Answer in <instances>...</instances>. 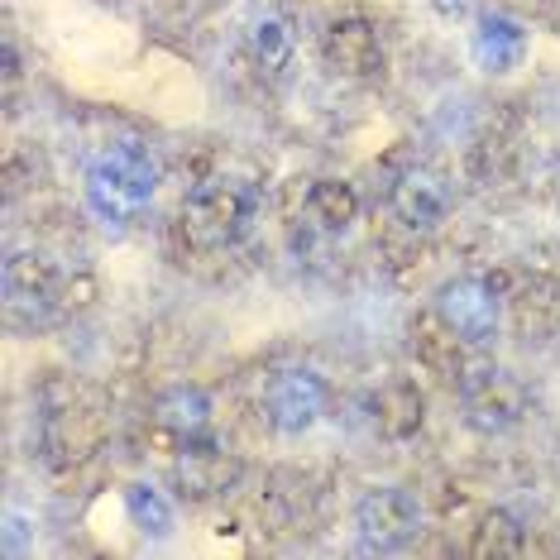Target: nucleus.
Segmentation results:
<instances>
[{"instance_id":"f257e3e1","label":"nucleus","mask_w":560,"mask_h":560,"mask_svg":"<svg viewBox=\"0 0 560 560\" xmlns=\"http://www.w3.org/2000/svg\"><path fill=\"white\" fill-rule=\"evenodd\" d=\"M159 192V163L139 144H106L86 173V197L106 221H130Z\"/></svg>"},{"instance_id":"f03ea898","label":"nucleus","mask_w":560,"mask_h":560,"mask_svg":"<svg viewBox=\"0 0 560 560\" xmlns=\"http://www.w3.org/2000/svg\"><path fill=\"white\" fill-rule=\"evenodd\" d=\"M249 221H254V192L245 183H231V177H211V183L192 187V197L183 207V235L197 249L235 245L249 231Z\"/></svg>"},{"instance_id":"7ed1b4c3","label":"nucleus","mask_w":560,"mask_h":560,"mask_svg":"<svg viewBox=\"0 0 560 560\" xmlns=\"http://www.w3.org/2000/svg\"><path fill=\"white\" fill-rule=\"evenodd\" d=\"M436 312H441V326H451L460 340L479 346V340H489L499 330V292L483 278H455V283L441 288Z\"/></svg>"},{"instance_id":"20e7f679","label":"nucleus","mask_w":560,"mask_h":560,"mask_svg":"<svg viewBox=\"0 0 560 560\" xmlns=\"http://www.w3.org/2000/svg\"><path fill=\"white\" fill-rule=\"evenodd\" d=\"M322 412H326V384L312 369H283L269 384V422L288 431V436L307 431Z\"/></svg>"},{"instance_id":"39448f33","label":"nucleus","mask_w":560,"mask_h":560,"mask_svg":"<svg viewBox=\"0 0 560 560\" xmlns=\"http://www.w3.org/2000/svg\"><path fill=\"white\" fill-rule=\"evenodd\" d=\"M360 537L374 551H393L417 532V499L407 489H374L360 503Z\"/></svg>"},{"instance_id":"423d86ee","label":"nucleus","mask_w":560,"mask_h":560,"mask_svg":"<svg viewBox=\"0 0 560 560\" xmlns=\"http://www.w3.org/2000/svg\"><path fill=\"white\" fill-rule=\"evenodd\" d=\"M393 211H398V221L412 225V231H431V225H441L445 211H451V187L431 168H407L398 183H393Z\"/></svg>"},{"instance_id":"0eeeda50","label":"nucleus","mask_w":560,"mask_h":560,"mask_svg":"<svg viewBox=\"0 0 560 560\" xmlns=\"http://www.w3.org/2000/svg\"><path fill=\"white\" fill-rule=\"evenodd\" d=\"M326 62L340 78H374L384 68V44L369 20H336L326 30Z\"/></svg>"},{"instance_id":"6e6552de","label":"nucleus","mask_w":560,"mask_h":560,"mask_svg":"<svg viewBox=\"0 0 560 560\" xmlns=\"http://www.w3.org/2000/svg\"><path fill=\"white\" fill-rule=\"evenodd\" d=\"M235 475H240V465L221 445H211L201 436L183 441V451H177V489H183L187 499H211V493H221Z\"/></svg>"},{"instance_id":"1a4fd4ad","label":"nucleus","mask_w":560,"mask_h":560,"mask_svg":"<svg viewBox=\"0 0 560 560\" xmlns=\"http://www.w3.org/2000/svg\"><path fill=\"white\" fill-rule=\"evenodd\" d=\"M517 417H522V388L508 374L493 369V374L469 384V422L479 431H503V427H513Z\"/></svg>"},{"instance_id":"9d476101","label":"nucleus","mask_w":560,"mask_h":560,"mask_svg":"<svg viewBox=\"0 0 560 560\" xmlns=\"http://www.w3.org/2000/svg\"><path fill=\"white\" fill-rule=\"evenodd\" d=\"M522 48H527V34L508 15H483L475 39H469V54H475L483 72H513L522 62Z\"/></svg>"},{"instance_id":"9b49d317","label":"nucleus","mask_w":560,"mask_h":560,"mask_svg":"<svg viewBox=\"0 0 560 560\" xmlns=\"http://www.w3.org/2000/svg\"><path fill=\"white\" fill-rule=\"evenodd\" d=\"M154 422H159V431H168V436H177V441L201 436L207 422H211L207 393L201 388H168L159 398V407H154Z\"/></svg>"},{"instance_id":"f8f14e48","label":"nucleus","mask_w":560,"mask_h":560,"mask_svg":"<svg viewBox=\"0 0 560 560\" xmlns=\"http://www.w3.org/2000/svg\"><path fill=\"white\" fill-rule=\"evenodd\" d=\"M307 211H312V221L322 225V231H346V225L360 215V197H354V187L350 183H336V177H322V183H312V192H307Z\"/></svg>"},{"instance_id":"ddd939ff","label":"nucleus","mask_w":560,"mask_h":560,"mask_svg":"<svg viewBox=\"0 0 560 560\" xmlns=\"http://www.w3.org/2000/svg\"><path fill=\"white\" fill-rule=\"evenodd\" d=\"M417 427H422V393L412 384L384 388V398H378V431L393 441H402V436H412Z\"/></svg>"},{"instance_id":"4468645a","label":"nucleus","mask_w":560,"mask_h":560,"mask_svg":"<svg viewBox=\"0 0 560 560\" xmlns=\"http://www.w3.org/2000/svg\"><path fill=\"white\" fill-rule=\"evenodd\" d=\"M54 264L44 259V254H15L10 259V269H5V288H10V298L24 302V298H48L54 292Z\"/></svg>"},{"instance_id":"2eb2a0df","label":"nucleus","mask_w":560,"mask_h":560,"mask_svg":"<svg viewBox=\"0 0 560 560\" xmlns=\"http://www.w3.org/2000/svg\"><path fill=\"white\" fill-rule=\"evenodd\" d=\"M254 58H259L264 72H283L288 68V58H292V30H288V20L264 15L259 24H254Z\"/></svg>"},{"instance_id":"dca6fc26","label":"nucleus","mask_w":560,"mask_h":560,"mask_svg":"<svg viewBox=\"0 0 560 560\" xmlns=\"http://www.w3.org/2000/svg\"><path fill=\"white\" fill-rule=\"evenodd\" d=\"M125 508H130V517H135L139 532H149V537H168L173 513H168V503L149 489V483H130V489H125Z\"/></svg>"},{"instance_id":"f3484780","label":"nucleus","mask_w":560,"mask_h":560,"mask_svg":"<svg viewBox=\"0 0 560 560\" xmlns=\"http://www.w3.org/2000/svg\"><path fill=\"white\" fill-rule=\"evenodd\" d=\"M517 551V527L513 517L503 513H489L475 527V541H469V556H513Z\"/></svg>"},{"instance_id":"a211bd4d","label":"nucleus","mask_w":560,"mask_h":560,"mask_svg":"<svg viewBox=\"0 0 560 560\" xmlns=\"http://www.w3.org/2000/svg\"><path fill=\"white\" fill-rule=\"evenodd\" d=\"M455 340H460V336H455L451 326H445V330H422V336H417V354H422L436 374L451 378V374H460V354H455V350L445 354V346H455Z\"/></svg>"}]
</instances>
